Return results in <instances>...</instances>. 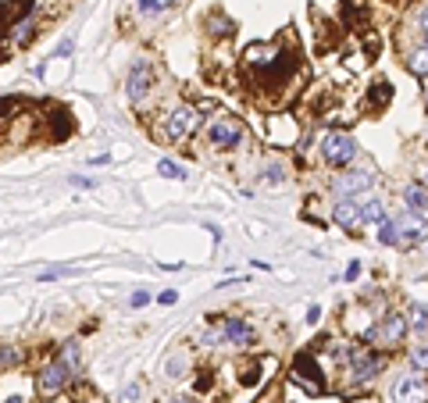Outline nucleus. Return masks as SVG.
<instances>
[{"label": "nucleus", "mask_w": 428, "mask_h": 403, "mask_svg": "<svg viewBox=\"0 0 428 403\" xmlns=\"http://www.w3.org/2000/svg\"><path fill=\"white\" fill-rule=\"evenodd\" d=\"M200 125H204L200 111H196L193 104H179L175 111H168V114H164V136H168L171 143H182V139L196 136Z\"/></svg>", "instance_id": "7"}, {"label": "nucleus", "mask_w": 428, "mask_h": 403, "mask_svg": "<svg viewBox=\"0 0 428 403\" xmlns=\"http://www.w3.org/2000/svg\"><path fill=\"white\" fill-rule=\"evenodd\" d=\"M111 161V154H96V157H89V164H108Z\"/></svg>", "instance_id": "35"}, {"label": "nucleus", "mask_w": 428, "mask_h": 403, "mask_svg": "<svg viewBox=\"0 0 428 403\" xmlns=\"http://www.w3.org/2000/svg\"><path fill=\"white\" fill-rule=\"evenodd\" d=\"M157 175H164V179H175V182H182L186 179V168L179 161H171V157H161L157 161Z\"/></svg>", "instance_id": "23"}, {"label": "nucleus", "mask_w": 428, "mask_h": 403, "mask_svg": "<svg viewBox=\"0 0 428 403\" xmlns=\"http://www.w3.org/2000/svg\"><path fill=\"white\" fill-rule=\"evenodd\" d=\"M318 154H321V161L329 164V168H350L357 161V154H361V146H357V139L350 136V132H343V129H329V132H321L318 136Z\"/></svg>", "instance_id": "2"}, {"label": "nucleus", "mask_w": 428, "mask_h": 403, "mask_svg": "<svg viewBox=\"0 0 428 403\" xmlns=\"http://www.w3.org/2000/svg\"><path fill=\"white\" fill-rule=\"evenodd\" d=\"M286 179V175H282V164H268L264 168V182H271V186H279Z\"/></svg>", "instance_id": "28"}, {"label": "nucleus", "mask_w": 428, "mask_h": 403, "mask_svg": "<svg viewBox=\"0 0 428 403\" xmlns=\"http://www.w3.org/2000/svg\"><path fill=\"white\" fill-rule=\"evenodd\" d=\"M171 403H200V400H171Z\"/></svg>", "instance_id": "37"}, {"label": "nucleus", "mask_w": 428, "mask_h": 403, "mask_svg": "<svg viewBox=\"0 0 428 403\" xmlns=\"http://www.w3.org/2000/svg\"><path fill=\"white\" fill-rule=\"evenodd\" d=\"M404 314H407V325H411L414 332H421V336L428 332V307H425V304H418V300H411Z\"/></svg>", "instance_id": "19"}, {"label": "nucleus", "mask_w": 428, "mask_h": 403, "mask_svg": "<svg viewBox=\"0 0 428 403\" xmlns=\"http://www.w3.org/2000/svg\"><path fill=\"white\" fill-rule=\"evenodd\" d=\"M407 364H411V371H418V375H425V379H428V343L407 346Z\"/></svg>", "instance_id": "20"}, {"label": "nucleus", "mask_w": 428, "mask_h": 403, "mask_svg": "<svg viewBox=\"0 0 428 403\" xmlns=\"http://www.w3.org/2000/svg\"><path fill=\"white\" fill-rule=\"evenodd\" d=\"M22 364V350L18 346H0V368H15Z\"/></svg>", "instance_id": "24"}, {"label": "nucleus", "mask_w": 428, "mask_h": 403, "mask_svg": "<svg viewBox=\"0 0 428 403\" xmlns=\"http://www.w3.org/2000/svg\"><path fill=\"white\" fill-rule=\"evenodd\" d=\"M157 89V71L150 61H136L129 68V79H125V93H129V104L132 108H143L146 96Z\"/></svg>", "instance_id": "8"}, {"label": "nucleus", "mask_w": 428, "mask_h": 403, "mask_svg": "<svg viewBox=\"0 0 428 403\" xmlns=\"http://www.w3.org/2000/svg\"><path fill=\"white\" fill-rule=\"evenodd\" d=\"M207 143L218 150H236L246 143V129L243 121H236L232 114H214L207 118Z\"/></svg>", "instance_id": "4"}, {"label": "nucleus", "mask_w": 428, "mask_h": 403, "mask_svg": "<svg viewBox=\"0 0 428 403\" xmlns=\"http://www.w3.org/2000/svg\"><path fill=\"white\" fill-rule=\"evenodd\" d=\"M318 321H321V307L311 304V307H307V325H318Z\"/></svg>", "instance_id": "34"}, {"label": "nucleus", "mask_w": 428, "mask_h": 403, "mask_svg": "<svg viewBox=\"0 0 428 403\" xmlns=\"http://www.w3.org/2000/svg\"><path fill=\"white\" fill-rule=\"evenodd\" d=\"M71 186H79V189H93L96 179H89V175H71Z\"/></svg>", "instance_id": "32"}, {"label": "nucleus", "mask_w": 428, "mask_h": 403, "mask_svg": "<svg viewBox=\"0 0 428 403\" xmlns=\"http://www.w3.org/2000/svg\"><path fill=\"white\" fill-rule=\"evenodd\" d=\"M421 182H425V186H428V168H425V171H421Z\"/></svg>", "instance_id": "36"}, {"label": "nucleus", "mask_w": 428, "mask_h": 403, "mask_svg": "<svg viewBox=\"0 0 428 403\" xmlns=\"http://www.w3.org/2000/svg\"><path fill=\"white\" fill-rule=\"evenodd\" d=\"M4 403H22V400H18V396H8V400H4Z\"/></svg>", "instance_id": "38"}, {"label": "nucleus", "mask_w": 428, "mask_h": 403, "mask_svg": "<svg viewBox=\"0 0 428 403\" xmlns=\"http://www.w3.org/2000/svg\"><path fill=\"white\" fill-rule=\"evenodd\" d=\"M175 4H179V0H139V8L150 11V15H154V11H168V8H175Z\"/></svg>", "instance_id": "26"}, {"label": "nucleus", "mask_w": 428, "mask_h": 403, "mask_svg": "<svg viewBox=\"0 0 428 403\" xmlns=\"http://www.w3.org/2000/svg\"><path fill=\"white\" fill-rule=\"evenodd\" d=\"M175 300H179V293H175V289H164V293L157 296V304H164V307H171V304H175Z\"/></svg>", "instance_id": "33"}, {"label": "nucleus", "mask_w": 428, "mask_h": 403, "mask_svg": "<svg viewBox=\"0 0 428 403\" xmlns=\"http://www.w3.org/2000/svg\"><path fill=\"white\" fill-rule=\"evenodd\" d=\"M293 382L304 389L307 396H321L325 393V368L318 364V354L314 350H300L293 357Z\"/></svg>", "instance_id": "3"}, {"label": "nucleus", "mask_w": 428, "mask_h": 403, "mask_svg": "<svg viewBox=\"0 0 428 403\" xmlns=\"http://www.w3.org/2000/svg\"><path fill=\"white\" fill-rule=\"evenodd\" d=\"M357 275H361V261H350L346 271H343V279H346V282H357Z\"/></svg>", "instance_id": "31"}, {"label": "nucleus", "mask_w": 428, "mask_h": 403, "mask_svg": "<svg viewBox=\"0 0 428 403\" xmlns=\"http://www.w3.org/2000/svg\"><path fill=\"white\" fill-rule=\"evenodd\" d=\"M239 382L243 386H257L261 382V364H250L246 371H239Z\"/></svg>", "instance_id": "27"}, {"label": "nucleus", "mask_w": 428, "mask_h": 403, "mask_svg": "<svg viewBox=\"0 0 428 403\" xmlns=\"http://www.w3.org/2000/svg\"><path fill=\"white\" fill-rule=\"evenodd\" d=\"M357 204H361V218H364V225H379L382 218H389V211H386V200L382 196H357Z\"/></svg>", "instance_id": "15"}, {"label": "nucleus", "mask_w": 428, "mask_h": 403, "mask_svg": "<svg viewBox=\"0 0 428 403\" xmlns=\"http://www.w3.org/2000/svg\"><path fill=\"white\" fill-rule=\"evenodd\" d=\"M58 361L68 368V375H71V379H79V371H83V361H79V343H65L61 350H58Z\"/></svg>", "instance_id": "18"}, {"label": "nucleus", "mask_w": 428, "mask_h": 403, "mask_svg": "<svg viewBox=\"0 0 428 403\" xmlns=\"http://www.w3.org/2000/svg\"><path fill=\"white\" fill-rule=\"evenodd\" d=\"M393 221H396V246L400 250H414V246L428 243V221H425V214L404 207L400 214H393Z\"/></svg>", "instance_id": "6"}, {"label": "nucleus", "mask_w": 428, "mask_h": 403, "mask_svg": "<svg viewBox=\"0 0 428 403\" xmlns=\"http://www.w3.org/2000/svg\"><path fill=\"white\" fill-rule=\"evenodd\" d=\"M393 400L396 403H428V379L418 371L411 375H400L393 382Z\"/></svg>", "instance_id": "10"}, {"label": "nucleus", "mask_w": 428, "mask_h": 403, "mask_svg": "<svg viewBox=\"0 0 428 403\" xmlns=\"http://www.w3.org/2000/svg\"><path fill=\"white\" fill-rule=\"evenodd\" d=\"M407 332H411V325H407V314H404V311H382V314L361 332V339L371 343L375 350H386V354H389V350L404 346Z\"/></svg>", "instance_id": "1"}, {"label": "nucleus", "mask_w": 428, "mask_h": 403, "mask_svg": "<svg viewBox=\"0 0 428 403\" xmlns=\"http://www.w3.org/2000/svg\"><path fill=\"white\" fill-rule=\"evenodd\" d=\"M146 304H150V293H143V289L129 296V307H136V311H139V307H146Z\"/></svg>", "instance_id": "30"}, {"label": "nucleus", "mask_w": 428, "mask_h": 403, "mask_svg": "<svg viewBox=\"0 0 428 403\" xmlns=\"http://www.w3.org/2000/svg\"><path fill=\"white\" fill-rule=\"evenodd\" d=\"M221 336H225L229 346H239V350L254 343V329H250V321L239 318V314H225L221 318Z\"/></svg>", "instance_id": "13"}, {"label": "nucleus", "mask_w": 428, "mask_h": 403, "mask_svg": "<svg viewBox=\"0 0 428 403\" xmlns=\"http://www.w3.org/2000/svg\"><path fill=\"white\" fill-rule=\"evenodd\" d=\"M407 71L414 75V79H425L428 83V46L421 43V46H414V50H407Z\"/></svg>", "instance_id": "17"}, {"label": "nucleus", "mask_w": 428, "mask_h": 403, "mask_svg": "<svg viewBox=\"0 0 428 403\" xmlns=\"http://www.w3.org/2000/svg\"><path fill=\"white\" fill-rule=\"evenodd\" d=\"M389 100H393V86H389L386 79H379V83L371 86V108L379 111V108H386V104H389Z\"/></svg>", "instance_id": "22"}, {"label": "nucleus", "mask_w": 428, "mask_h": 403, "mask_svg": "<svg viewBox=\"0 0 428 403\" xmlns=\"http://www.w3.org/2000/svg\"><path fill=\"white\" fill-rule=\"evenodd\" d=\"M425 111H428V86H425Z\"/></svg>", "instance_id": "39"}, {"label": "nucleus", "mask_w": 428, "mask_h": 403, "mask_svg": "<svg viewBox=\"0 0 428 403\" xmlns=\"http://www.w3.org/2000/svg\"><path fill=\"white\" fill-rule=\"evenodd\" d=\"M40 33V18L36 15H25L18 22H11L8 29H4V50H22V46H29Z\"/></svg>", "instance_id": "11"}, {"label": "nucleus", "mask_w": 428, "mask_h": 403, "mask_svg": "<svg viewBox=\"0 0 428 403\" xmlns=\"http://www.w3.org/2000/svg\"><path fill=\"white\" fill-rule=\"evenodd\" d=\"M207 25H211V33H214V29H221V36H232V33H236V25H232L229 18H225V15H211V18H207Z\"/></svg>", "instance_id": "25"}, {"label": "nucleus", "mask_w": 428, "mask_h": 403, "mask_svg": "<svg viewBox=\"0 0 428 403\" xmlns=\"http://www.w3.org/2000/svg\"><path fill=\"white\" fill-rule=\"evenodd\" d=\"M400 196H404V207H407V211L428 214V186H425L421 179H418V182H407Z\"/></svg>", "instance_id": "14"}, {"label": "nucleus", "mask_w": 428, "mask_h": 403, "mask_svg": "<svg viewBox=\"0 0 428 403\" xmlns=\"http://www.w3.org/2000/svg\"><path fill=\"white\" fill-rule=\"evenodd\" d=\"M68 382H75V379L68 375V368L54 357V361H46V364L40 368V375H36V393H40L43 400H54V396L65 393Z\"/></svg>", "instance_id": "9"}, {"label": "nucleus", "mask_w": 428, "mask_h": 403, "mask_svg": "<svg viewBox=\"0 0 428 403\" xmlns=\"http://www.w3.org/2000/svg\"><path fill=\"white\" fill-rule=\"evenodd\" d=\"M25 15H33V0H4V4H0V25H4V29Z\"/></svg>", "instance_id": "16"}, {"label": "nucleus", "mask_w": 428, "mask_h": 403, "mask_svg": "<svg viewBox=\"0 0 428 403\" xmlns=\"http://www.w3.org/2000/svg\"><path fill=\"white\" fill-rule=\"evenodd\" d=\"M332 221L339 225V229H346L350 236H361V232H357V229H364L361 204H357V200H350V196L336 200V204H332Z\"/></svg>", "instance_id": "12"}, {"label": "nucleus", "mask_w": 428, "mask_h": 403, "mask_svg": "<svg viewBox=\"0 0 428 403\" xmlns=\"http://www.w3.org/2000/svg\"><path fill=\"white\" fill-rule=\"evenodd\" d=\"M68 271H71L68 264H65V268H46V271L40 275V282H54V279H61V275H68Z\"/></svg>", "instance_id": "29"}, {"label": "nucleus", "mask_w": 428, "mask_h": 403, "mask_svg": "<svg viewBox=\"0 0 428 403\" xmlns=\"http://www.w3.org/2000/svg\"><path fill=\"white\" fill-rule=\"evenodd\" d=\"M375 229H379V232H375V239H379L382 246H396V221H393V214L382 218L379 225H375Z\"/></svg>", "instance_id": "21"}, {"label": "nucleus", "mask_w": 428, "mask_h": 403, "mask_svg": "<svg viewBox=\"0 0 428 403\" xmlns=\"http://www.w3.org/2000/svg\"><path fill=\"white\" fill-rule=\"evenodd\" d=\"M375 182H379L375 168H343V175H336V179L329 182V189H332L339 200H343V196L357 200V196H364Z\"/></svg>", "instance_id": "5"}]
</instances>
